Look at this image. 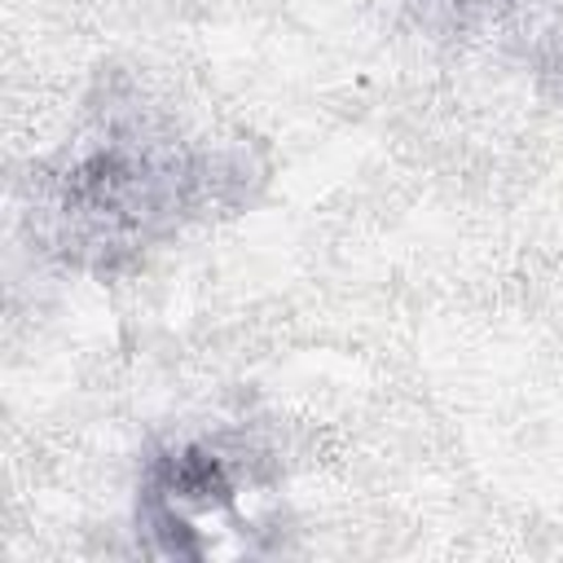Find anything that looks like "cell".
Wrapping results in <instances>:
<instances>
[{"label": "cell", "mask_w": 563, "mask_h": 563, "mask_svg": "<svg viewBox=\"0 0 563 563\" xmlns=\"http://www.w3.org/2000/svg\"><path fill=\"white\" fill-rule=\"evenodd\" d=\"M216 158L145 119H106L31 176V229L66 264L119 268L194 216Z\"/></svg>", "instance_id": "1"}, {"label": "cell", "mask_w": 563, "mask_h": 563, "mask_svg": "<svg viewBox=\"0 0 563 563\" xmlns=\"http://www.w3.org/2000/svg\"><path fill=\"white\" fill-rule=\"evenodd\" d=\"M268 484L220 440H185L150 457L136 493V537L167 559H229L268 550Z\"/></svg>", "instance_id": "2"}]
</instances>
